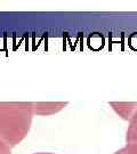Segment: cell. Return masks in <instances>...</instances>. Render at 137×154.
Masks as SVG:
<instances>
[{
	"label": "cell",
	"instance_id": "7",
	"mask_svg": "<svg viewBox=\"0 0 137 154\" xmlns=\"http://www.w3.org/2000/svg\"><path fill=\"white\" fill-rule=\"evenodd\" d=\"M34 154H54V153H48V152H39V153H34Z\"/></svg>",
	"mask_w": 137,
	"mask_h": 154
},
{
	"label": "cell",
	"instance_id": "6",
	"mask_svg": "<svg viewBox=\"0 0 137 154\" xmlns=\"http://www.w3.org/2000/svg\"><path fill=\"white\" fill-rule=\"evenodd\" d=\"M0 154H11V147L2 139H0Z\"/></svg>",
	"mask_w": 137,
	"mask_h": 154
},
{
	"label": "cell",
	"instance_id": "3",
	"mask_svg": "<svg viewBox=\"0 0 137 154\" xmlns=\"http://www.w3.org/2000/svg\"><path fill=\"white\" fill-rule=\"evenodd\" d=\"M110 105L114 109L119 116L126 120H129L134 111L137 109V103H110Z\"/></svg>",
	"mask_w": 137,
	"mask_h": 154
},
{
	"label": "cell",
	"instance_id": "5",
	"mask_svg": "<svg viewBox=\"0 0 137 154\" xmlns=\"http://www.w3.org/2000/svg\"><path fill=\"white\" fill-rule=\"evenodd\" d=\"M114 154H137V144L136 143H128L126 146L117 151Z\"/></svg>",
	"mask_w": 137,
	"mask_h": 154
},
{
	"label": "cell",
	"instance_id": "2",
	"mask_svg": "<svg viewBox=\"0 0 137 154\" xmlns=\"http://www.w3.org/2000/svg\"><path fill=\"white\" fill-rule=\"evenodd\" d=\"M67 103H32L34 114L48 116L62 110Z\"/></svg>",
	"mask_w": 137,
	"mask_h": 154
},
{
	"label": "cell",
	"instance_id": "4",
	"mask_svg": "<svg viewBox=\"0 0 137 154\" xmlns=\"http://www.w3.org/2000/svg\"><path fill=\"white\" fill-rule=\"evenodd\" d=\"M129 126L127 129L126 134V142L128 143H136L137 144V109L134 111L132 116L129 118Z\"/></svg>",
	"mask_w": 137,
	"mask_h": 154
},
{
	"label": "cell",
	"instance_id": "1",
	"mask_svg": "<svg viewBox=\"0 0 137 154\" xmlns=\"http://www.w3.org/2000/svg\"><path fill=\"white\" fill-rule=\"evenodd\" d=\"M33 114L32 103H0V139L11 149L21 143L30 131Z\"/></svg>",
	"mask_w": 137,
	"mask_h": 154
}]
</instances>
